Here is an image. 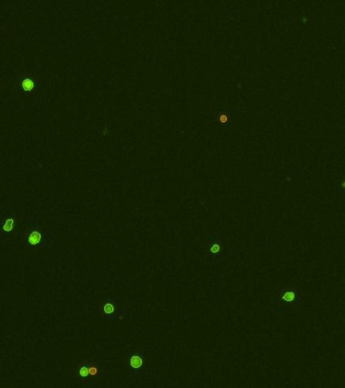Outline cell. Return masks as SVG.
I'll return each mask as SVG.
<instances>
[{
  "label": "cell",
  "instance_id": "6da1fadb",
  "mask_svg": "<svg viewBox=\"0 0 345 388\" xmlns=\"http://www.w3.org/2000/svg\"><path fill=\"white\" fill-rule=\"evenodd\" d=\"M302 303V293L298 284H285L271 300V306L274 312L281 313L286 309L299 310Z\"/></svg>",
  "mask_w": 345,
  "mask_h": 388
},
{
  "label": "cell",
  "instance_id": "277c9868",
  "mask_svg": "<svg viewBox=\"0 0 345 388\" xmlns=\"http://www.w3.org/2000/svg\"><path fill=\"white\" fill-rule=\"evenodd\" d=\"M42 241V235L39 232H33L29 237V243L33 246H36Z\"/></svg>",
  "mask_w": 345,
  "mask_h": 388
},
{
  "label": "cell",
  "instance_id": "52a82bcc",
  "mask_svg": "<svg viewBox=\"0 0 345 388\" xmlns=\"http://www.w3.org/2000/svg\"><path fill=\"white\" fill-rule=\"evenodd\" d=\"M13 225H14V220L12 218H8L6 221L4 225H3V230L4 232H11V229H13Z\"/></svg>",
  "mask_w": 345,
  "mask_h": 388
},
{
  "label": "cell",
  "instance_id": "8992f818",
  "mask_svg": "<svg viewBox=\"0 0 345 388\" xmlns=\"http://www.w3.org/2000/svg\"><path fill=\"white\" fill-rule=\"evenodd\" d=\"M103 312H104L105 314H113L116 312V306L112 302H107L103 306Z\"/></svg>",
  "mask_w": 345,
  "mask_h": 388
},
{
  "label": "cell",
  "instance_id": "5b68a950",
  "mask_svg": "<svg viewBox=\"0 0 345 388\" xmlns=\"http://www.w3.org/2000/svg\"><path fill=\"white\" fill-rule=\"evenodd\" d=\"M78 375L80 378L82 379H87L88 377L90 378V374H89V364L88 365H82V366L79 367L78 370Z\"/></svg>",
  "mask_w": 345,
  "mask_h": 388
},
{
  "label": "cell",
  "instance_id": "ba28073f",
  "mask_svg": "<svg viewBox=\"0 0 345 388\" xmlns=\"http://www.w3.org/2000/svg\"><path fill=\"white\" fill-rule=\"evenodd\" d=\"M22 87H24V89L26 91L32 90L33 88V82L29 79H25L24 80V82H22Z\"/></svg>",
  "mask_w": 345,
  "mask_h": 388
},
{
  "label": "cell",
  "instance_id": "7a4b0ae2",
  "mask_svg": "<svg viewBox=\"0 0 345 388\" xmlns=\"http://www.w3.org/2000/svg\"><path fill=\"white\" fill-rule=\"evenodd\" d=\"M129 367L131 368L133 373H137L138 371L142 369V367L144 366V358L143 354L139 353L137 351L132 352L129 356Z\"/></svg>",
  "mask_w": 345,
  "mask_h": 388
},
{
  "label": "cell",
  "instance_id": "9c48e42d",
  "mask_svg": "<svg viewBox=\"0 0 345 388\" xmlns=\"http://www.w3.org/2000/svg\"><path fill=\"white\" fill-rule=\"evenodd\" d=\"M336 190L338 192H343L345 191V178H343L338 184V186H336Z\"/></svg>",
  "mask_w": 345,
  "mask_h": 388
},
{
  "label": "cell",
  "instance_id": "3957f363",
  "mask_svg": "<svg viewBox=\"0 0 345 388\" xmlns=\"http://www.w3.org/2000/svg\"><path fill=\"white\" fill-rule=\"evenodd\" d=\"M220 252H221V241H220V238L218 237L217 240H215V242H213V244L210 245V247L209 249V255L216 256L218 254H220Z\"/></svg>",
  "mask_w": 345,
  "mask_h": 388
}]
</instances>
